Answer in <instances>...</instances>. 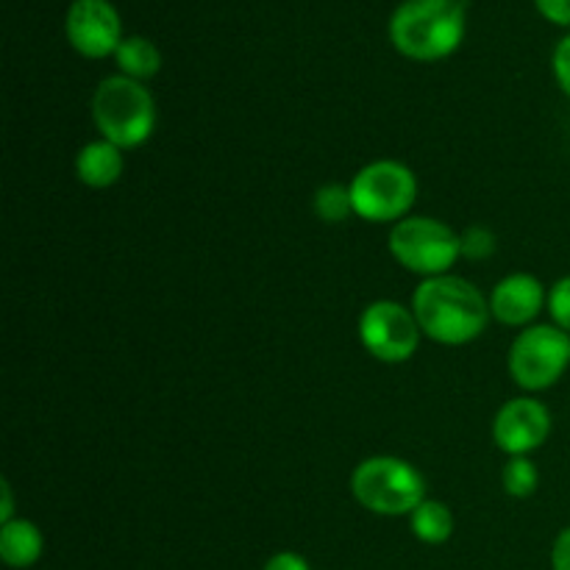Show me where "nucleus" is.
<instances>
[{
	"mask_svg": "<svg viewBox=\"0 0 570 570\" xmlns=\"http://www.w3.org/2000/svg\"><path fill=\"white\" fill-rule=\"evenodd\" d=\"M570 365V334L560 326H527L510 348V376L527 393L554 387Z\"/></svg>",
	"mask_w": 570,
	"mask_h": 570,
	"instance_id": "7",
	"label": "nucleus"
},
{
	"mask_svg": "<svg viewBox=\"0 0 570 570\" xmlns=\"http://www.w3.org/2000/svg\"><path fill=\"white\" fill-rule=\"evenodd\" d=\"M72 48L87 59H106L122 42V22L109 0H72L65 17Z\"/></svg>",
	"mask_w": 570,
	"mask_h": 570,
	"instance_id": "9",
	"label": "nucleus"
},
{
	"mask_svg": "<svg viewBox=\"0 0 570 570\" xmlns=\"http://www.w3.org/2000/svg\"><path fill=\"white\" fill-rule=\"evenodd\" d=\"M126 170L122 148L111 145L109 139H95L87 142L76 156V176L89 189H109L120 181Z\"/></svg>",
	"mask_w": 570,
	"mask_h": 570,
	"instance_id": "12",
	"label": "nucleus"
},
{
	"mask_svg": "<svg viewBox=\"0 0 570 570\" xmlns=\"http://www.w3.org/2000/svg\"><path fill=\"white\" fill-rule=\"evenodd\" d=\"M540 14L557 26H570V0H534Z\"/></svg>",
	"mask_w": 570,
	"mask_h": 570,
	"instance_id": "21",
	"label": "nucleus"
},
{
	"mask_svg": "<svg viewBox=\"0 0 570 570\" xmlns=\"http://www.w3.org/2000/svg\"><path fill=\"white\" fill-rule=\"evenodd\" d=\"M354 215L367 223H399L417 198V178L395 159H379L362 167L348 184Z\"/></svg>",
	"mask_w": 570,
	"mask_h": 570,
	"instance_id": "6",
	"label": "nucleus"
},
{
	"mask_svg": "<svg viewBox=\"0 0 570 570\" xmlns=\"http://www.w3.org/2000/svg\"><path fill=\"white\" fill-rule=\"evenodd\" d=\"M551 568L570 570V527L562 529L554 540V551H551Z\"/></svg>",
	"mask_w": 570,
	"mask_h": 570,
	"instance_id": "23",
	"label": "nucleus"
},
{
	"mask_svg": "<svg viewBox=\"0 0 570 570\" xmlns=\"http://www.w3.org/2000/svg\"><path fill=\"white\" fill-rule=\"evenodd\" d=\"M351 493L373 515H412L426 501V479L401 456H367L351 473Z\"/></svg>",
	"mask_w": 570,
	"mask_h": 570,
	"instance_id": "4",
	"label": "nucleus"
},
{
	"mask_svg": "<svg viewBox=\"0 0 570 570\" xmlns=\"http://www.w3.org/2000/svg\"><path fill=\"white\" fill-rule=\"evenodd\" d=\"M421 323L415 312L399 301H373L360 315V340L371 356L387 365H399L415 356L421 345Z\"/></svg>",
	"mask_w": 570,
	"mask_h": 570,
	"instance_id": "8",
	"label": "nucleus"
},
{
	"mask_svg": "<svg viewBox=\"0 0 570 570\" xmlns=\"http://www.w3.org/2000/svg\"><path fill=\"white\" fill-rule=\"evenodd\" d=\"M501 484H504V493L512 495V499H529L538 490L540 473L529 456H510L504 473H501Z\"/></svg>",
	"mask_w": 570,
	"mask_h": 570,
	"instance_id": "17",
	"label": "nucleus"
},
{
	"mask_svg": "<svg viewBox=\"0 0 570 570\" xmlns=\"http://www.w3.org/2000/svg\"><path fill=\"white\" fill-rule=\"evenodd\" d=\"M92 120L100 137L122 150L139 148L156 128V104L142 81L109 76L95 87Z\"/></svg>",
	"mask_w": 570,
	"mask_h": 570,
	"instance_id": "3",
	"label": "nucleus"
},
{
	"mask_svg": "<svg viewBox=\"0 0 570 570\" xmlns=\"http://www.w3.org/2000/svg\"><path fill=\"white\" fill-rule=\"evenodd\" d=\"M410 523H412V534H415L421 543H429V546L449 543L451 534H454V515H451V510L443 504V501L426 499L415 512H412Z\"/></svg>",
	"mask_w": 570,
	"mask_h": 570,
	"instance_id": "15",
	"label": "nucleus"
},
{
	"mask_svg": "<svg viewBox=\"0 0 570 570\" xmlns=\"http://www.w3.org/2000/svg\"><path fill=\"white\" fill-rule=\"evenodd\" d=\"M549 312L554 326L570 334V276L560 278L549 293Z\"/></svg>",
	"mask_w": 570,
	"mask_h": 570,
	"instance_id": "19",
	"label": "nucleus"
},
{
	"mask_svg": "<svg viewBox=\"0 0 570 570\" xmlns=\"http://www.w3.org/2000/svg\"><path fill=\"white\" fill-rule=\"evenodd\" d=\"M495 250V234L484 226H471L462 234V256L468 259H488Z\"/></svg>",
	"mask_w": 570,
	"mask_h": 570,
	"instance_id": "18",
	"label": "nucleus"
},
{
	"mask_svg": "<svg viewBox=\"0 0 570 570\" xmlns=\"http://www.w3.org/2000/svg\"><path fill=\"white\" fill-rule=\"evenodd\" d=\"M543 304H549V295L532 273L504 276L490 293V315L504 326H532Z\"/></svg>",
	"mask_w": 570,
	"mask_h": 570,
	"instance_id": "11",
	"label": "nucleus"
},
{
	"mask_svg": "<svg viewBox=\"0 0 570 570\" xmlns=\"http://www.w3.org/2000/svg\"><path fill=\"white\" fill-rule=\"evenodd\" d=\"M0 495H3V504H0V523L14 521V495H11V484L0 482Z\"/></svg>",
	"mask_w": 570,
	"mask_h": 570,
	"instance_id": "24",
	"label": "nucleus"
},
{
	"mask_svg": "<svg viewBox=\"0 0 570 570\" xmlns=\"http://www.w3.org/2000/svg\"><path fill=\"white\" fill-rule=\"evenodd\" d=\"M315 215L323 223H345L354 215V200H351V189L343 184H323L315 193Z\"/></svg>",
	"mask_w": 570,
	"mask_h": 570,
	"instance_id": "16",
	"label": "nucleus"
},
{
	"mask_svg": "<svg viewBox=\"0 0 570 570\" xmlns=\"http://www.w3.org/2000/svg\"><path fill=\"white\" fill-rule=\"evenodd\" d=\"M551 67H554L557 83L562 87V92L570 98V33L562 37L554 48V59H551Z\"/></svg>",
	"mask_w": 570,
	"mask_h": 570,
	"instance_id": "20",
	"label": "nucleus"
},
{
	"mask_svg": "<svg viewBox=\"0 0 570 570\" xmlns=\"http://www.w3.org/2000/svg\"><path fill=\"white\" fill-rule=\"evenodd\" d=\"M262 570H312V568L309 562H306L301 554H295V551H278V554H273L271 560L265 562V568Z\"/></svg>",
	"mask_w": 570,
	"mask_h": 570,
	"instance_id": "22",
	"label": "nucleus"
},
{
	"mask_svg": "<svg viewBox=\"0 0 570 570\" xmlns=\"http://www.w3.org/2000/svg\"><path fill=\"white\" fill-rule=\"evenodd\" d=\"M462 0H404L390 17V39L395 50L415 61H440L465 39Z\"/></svg>",
	"mask_w": 570,
	"mask_h": 570,
	"instance_id": "2",
	"label": "nucleus"
},
{
	"mask_svg": "<svg viewBox=\"0 0 570 570\" xmlns=\"http://www.w3.org/2000/svg\"><path fill=\"white\" fill-rule=\"evenodd\" d=\"M412 312L429 340L440 345H468L488 328L490 301L468 278L445 273L423 278L412 295Z\"/></svg>",
	"mask_w": 570,
	"mask_h": 570,
	"instance_id": "1",
	"label": "nucleus"
},
{
	"mask_svg": "<svg viewBox=\"0 0 570 570\" xmlns=\"http://www.w3.org/2000/svg\"><path fill=\"white\" fill-rule=\"evenodd\" d=\"M390 254L423 278L445 276L462 256V234L438 217H404L390 232Z\"/></svg>",
	"mask_w": 570,
	"mask_h": 570,
	"instance_id": "5",
	"label": "nucleus"
},
{
	"mask_svg": "<svg viewBox=\"0 0 570 570\" xmlns=\"http://www.w3.org/2000/svg\"><path fill=\"white\" fill-rule=\"evenodd\" d=\"M551 412L538 399H512L495 412L493 440L504 454L529 456L549 440Z\"/></svg>",
	"mask_w": 570,
	"mask_h": 570,
	"instance_id": "10",
	"label": "nucleus"
},
{
	"mask_svg": "<svg viewBox=\"0 0 570 570\" xmlns=\"http://www.w3.org/2000/svg\"><path fill=\"white\" fill-rule=\"evenodd\" d=\"M117 67H120L122 76L134 78V81H148L159 72L161 67V53L148 37H122L120 48L115 53Z\"/></svg>",
	"mask_w": 570,
	"mask_h": 570,
	"instance_id": "14",
	"label": "nucleus"
},
{
	"mask_svg": "<svg viewBox=\"0 0 570 570\" xmlns=\"http://www.w3.org/2000/svg\"><path fill=\"white\" fill-rule=\"evenodd\" d=\"M45 551V538L39 527L26 518H14V521L3 523L0 529V557L9 568H31L39 562Z\"/></svg>",
	"mask_w": 570,
	"mask_h": 570,
	"instance_id": "13",
	"label": "nucleus"
}]
</instances>
